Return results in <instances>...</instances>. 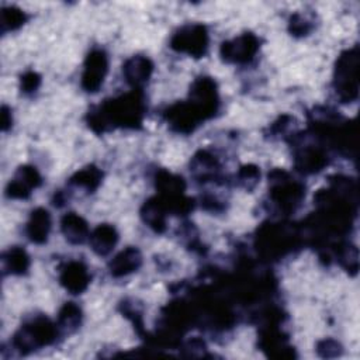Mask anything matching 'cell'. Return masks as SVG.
Returning <instances> with one entry per match:
<instances>
[{"label": "cell", "instance_id": "obj_8", "mask_svg": "<svg viewBox=\"0 0 360 360\" xmlns=\"http://www.w3.org/2000/svg\"><path fill=\"white\" fill-rule=\"evenodd\" d=\"M89 282H90V276L87 273V269L80 262H71L62 271L61 283L66 290H69L73 294H79L83 290H86Z\"/></svg>", "mask_w": 360, "mask_h": 360}, {"label": "cell", "instance_id": "obj_21", "mask_svg": "<svg viewBox=\"0 0 360 360\" xmlns=\"http://www.w3.org/2000/svg\"><path fill=\"white\" fill-rule=\"evenodd\" d=\"M80 324V310L72 303L66 304L59 314V325L66 331H73Z\"/></svg>", "mask_w": 360, "mask_h": 360}, {"label": "cell", "instance_id": "obj_15", "mask_svg": "<svg viewBox=\"0 0 360 360\" xmlns=\"http://www.w3.org/2000/svg\"><path fill=\"white\" fill-rule=\"evenodd\" d=\"M297 166L300 171L303 172H307V173H314V172H318L321 171L325 164H326V158L325 155L318 151V150H312V148H308V150H304L301 151L297 158Z\"/></svg>", "mask_w": 360, "mask_h": 360}, {"label": "cell", "instance_id": "obj_17", "mask_svg": "<svg viewBox=\"0 0 360 360\" xmlns=\"http://www.w3.org/2000/svg\"><path fill=\"white\" fill-rule=\"evenodd\" d=\"M157 186L165 193L168 197L182 196V192L185 190V182L179 176H173L168 172H161L157 178Z\"/></svg>", "mask_w": 360, "mask_h": 360}, {"label": "cell", "instance_id": "obj_9", "mask_svg": "<svg viewBox=\"0 0 360 360\" xmlns=\"http://www.w3.org/2000/svg\"><path fill=\"white\" fill-rule=\"evenodd\" d=\"M279 185L273 187L272 196L273 199L285 208V210H294L303 196H304V189L298 183H287L286 180H278Z\"/></svg>", "mask_w": 360, "mask_h": 360}, {"label": "cell", "instance_id": "obj_19", "mask_svg": "<svg viewBox=\"0 0 360 360\" xmlns=\"http://www.w3.org/2000/svg\"><path fill=\"white\" fill-rule=\"evenodd\" d=\"M5 264L6 268L16 275H22L29 268V257L27 254L20 248H13L5 255Z\"/></svg>", "mask_w": 360, "mask_h": 360}, {"label": "cell", "instance_id": "obj_26", "mask_svg": "<svg viewBox=\"0 0 360 360\" xmlns=\"http://www.w3.org/2000/svg\"><path fill=\"white\" fill-rule=\"evenodd\" d=\"M291 31L296 36H305L310 31V24L304 17L297 15L291 19Z\"/></svg>", "mask_w": 360, "mask_h": 360}, {"label": "cell", "instance_id": "obj_1", "mask_svg": "<svg viewBox=\"0 0 360 360\" xmlns=\"http://www.w3.org/2000/svg\"><path fill=\"white\" fill-rule=\"evenodd\" d=\"M357 50H349L339 58L335 72V89L339 99L350 103L357 97Z\"/></svg>", "mask_w": 360, "mask_h": 360}, {"label": "cell", "instance_id": "obj_27", "mask_svg": "<svg viewBox=\"0 0 360 360\" xmlns=\"http://www.w3.org/2000/svg\"><path fill=\"white\" fill-rule=\"evenodd\" d=\"M8 114H9V111H8V108L5 107V108H3V130H8V127L12 124V120L8 118Z\"/></svg>", "mask_w": 360, "mask_h": 360}, {"label": "cell", "instance_id": "obj_2", "mask_svg": "<svg viewBox=\"0 0 360 360\" xmlns=\"http://www.w3.org/2000/svg\"><path fill=\"white\" fill-rule=\"evenodd\" d=\"M55 336L57 328L47 318H37L19 331L15 338V345L20 352H30L50 345Z\"/></svg>", "mask_w": 360, "mask_h": 360}, {"label": "cell", "instance_id": "obj_5", "mask_svg": "<svg viewBox=\"0 0 360 360\" xmlns=\"http://www.w3.org/2000/svg\"><path fill=\"white\" fill-rule=\"evenodd\" d=\"M258 45L257 37L252 34H245L231 43H224L221 47V55L228 62H248L257 54Z\"/></svg>", "mask_w": 360, "mask_h": 360}, {"label": "cell", "instance_id": "obj_23", "mask_svg": "<svg viewBox=\"0 0 360 360\" xmlns=\"http://www.w3.org/2000/svg\"><path fill=\"white\" fill-rule=\"evenodd\" d=\"M2 24H3V30H13L17 29L19 26L23 24L24 22V15L20 10H5L3 12V17H2Z\"/></svg>", "mask_w": 360, "mask_h": 360}, {"label": "cell", "instance_id": "obj_25", "mask_svg": "<svg viewBox=\"0 0 360 360\" xmlns=\"http://www.w3.org/2000/svg\"><path fill=\"white\" fill-rule=\"evenodd\" d=\"M40 76L34 72H30V73H26L22 79V87L24 89L26 93H30V92H36L37 87L40 86Z\"/></svg>", "mask_w": 360, "mask_h": 360}, {"label": "cell", "instance_id": "obj_11", "mask_svg": "<svg viewBox=\"0 0 360 360\" xmlns=\"http://www.w3.org/2000/svg\"><path fill=\"white\" fill-rule=\"evenodd\" d=\"M51 229V217L47 210L38 208L33 211L30 222L27 225V233L33 243L43 244L47 241Z\"/></svg>", "mask_w": 360, "mask_h": 360}, {"label": "cell", "instance_id": "obj_10", "mask_svg": "<svg viewBox=\"0 0 360 360\" xmlns=\"http://www.w3.org/2000/svg\"><path fill=\"white\" fill-rule=\"evenodd\" d=\"M141 254L136 248H129L123 251L120 255L115 257V259L110 265L111 275L118 278V276H126L129 273L136 272L141 266Z\"/></svg>", "mask_w": 360, "mask_h": 360}, {"label": "cell", "instance_id": "obj_16", "mask_svg": "<svg viewBox=\"0 0 360 360\" xmlns=\"http://www.w3.org/2000/svg\"><path fill=\"white\" fill-rule=\"evenodd\" d=\"M165 206L162 201H148L143 208V217L145 222L157 232H162L165 229Z\"/></svg>", "mask_w": 360, "mask_h": 360}, {"label": "cell", "instance_id": "obj_7", "mask_svg": "<svg viewBox=\"0 0 360 360\" xmlns=\"http://www.w3.org/2000/svg\"><path fill=\"white\" fill-rule=\"evenodd\" d=\"M41 183V178L36 168H20L15 180L8 189V194L15 199H26L30 194L31 189H36Z\"/></svg>", "mask_w": 360, "mask_h": 360}, {"label": "cell", "instance_id": "obj_18", "mask_svg": "<svg viewBox=\"0 0 360 360\" xmlns=\"http://www.w3.org/2000/svg\"><path fill=\"white\" fill-rule=\"evenodd\" d=\"M217 168V161L207 152H200L197 157H194L192 164V171L196 176L201 179H207L208 176H213Z\"/></svg>", "mask_w": 360, "mask_h": 360}, {"label": "cell", "instance_id": "obj_20", "mask_svg": "<svg viewBox=\"0 0 360 360\" xmlns=\"http://www.w3.org/2000/svg\"><path fill=\"white\" fill-rule=\"evenodd\" d=\"M100 180H101L100 171L92 166V168H86V169L78 172L72 178V185L79 186V187H85L86 190H94L99 186Z\"/></svg>", "mask_w": 360, "mask_h": 360}, {"label": "cell", "instance_id": "obj_14", "mask_svg": "<svg viewBox=\"0 0 360 360\" xmlns=\"http://www.w3.org/2000/svg\"><path fill=\"white\" fill-rule=\"evenodd\" d=\"M62 231L65 238L72 244H82L87 236V224L79 215L71 213L62 219Z\"/></svg>", "mask_w": 360, "mask_h": 360}, {"label": "cell", "instance_id": "obj_22", "mask_svg": "<svg viewBox=\"0 0 360 360\" xmlns=\"http://www.w3.org/2000/svg\"><path fill=\"white\" fill-rule=\"evenodd\" d=\"M259 178L261 172L257 166H245L239 172V180H241V183L248 189H252L258 183Z\"/></svg>", "mask_w": 360, "mask_h": 360}, {"label": "cell", "instance_id": "obj_6", "mask_svg": "<svg viewBox=\"0 0 360 360\" xmlns=\"http://www.w3.org/2000/svg\"><path fill=\"white\" fill-rule=\"evenodd\" d=\"M107 66V57L103 51H93L92 54H89L82 76V86L86 92L93 93L99 90V87L104 82Z\"/></svg>", "mask_w": 360, "mask_h": 360}, {"label": "cell", "instance_id": "obj_24", "mask_svg": "<svg viewBox=\"0 0 360 360\" xmlns=\"http://www.w3.org/2000/svg\"><path fill=\"white\" fill-rule=\"evenodd\" d=\"M317 350L322 357H336V356L340 354L342 346L336 340L326 339V340H322V342L318 343Z\"/></svg>", "mask_w": 360, "mask_h": 360}, {"label": "cell", "instance_id": "obj_13", "mask_svg": "<svg viewBox=\"0 0 360 360\" xmlns=\"http://www.w3.org/2000/svg\"><path fill=\"white\" fill-rule=\"evenodd\" d=\"M118 241V235L111 225H100L90 235L93 251L99 255H107L113 251Z\"/></svg>", "mask_w": 360, "mask_h": 360}, {"label": "cell", "instance_id": "obj_12", "mask_svg": "<svg viewBox=\"0 0 360 360\" xmlns=\"http://www.w3.org/2000/svg\"><path fill=\"white\" fill-rule=\"evenodd\" d=\"M152 64L145 57H134L130 61H127L124 66V75L127 80L134 86H141L145 82H148L151 73H152Z\"/></svg>", "mask_w": 360, "mask_h": 360}, {"label": "cell", "instance_id": "obj_4", "mask_svg": "<svg viewBox=\"0 0 360 360\" xmlns=\"http://www.w3.org/2000/svg\"><path fill=\"white\" fill-rule=\"evenodd\" d=\"M207 115L193 101L176 104L168 110V120L171 126L179 133H190L199 124L200 120Z\"/></svg>", "mask_w": 360, "mask_h": 360}, {"label": "cell", "instance_id": "obj_3", "mask_svg": "<svg viewBox=\"0 0 360 360\" xmlns=\"http://www.w3.org/2000/svg\"><path fill=\"white\" fill-rule=\"evenodd\" d=\"M208 44V36L204 27L190 26L175 34L172 47L179 52H187L193 57L204 55Z\"/></svg>", "mask_w": 360, "mask_h": 360}]
</instances>
